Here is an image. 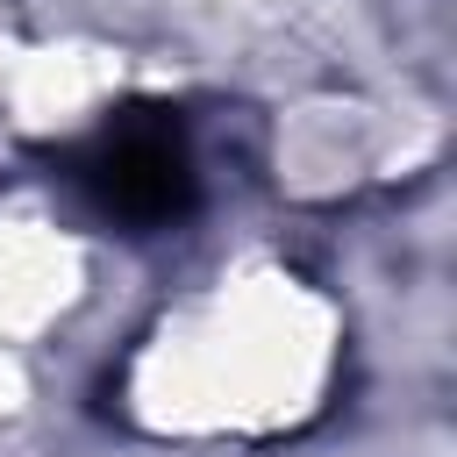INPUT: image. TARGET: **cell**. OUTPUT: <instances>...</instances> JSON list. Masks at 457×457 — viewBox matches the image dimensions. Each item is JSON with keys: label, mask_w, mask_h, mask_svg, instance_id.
<instances>
[{"label": "cell", "mask_w": 457, "mask_h": 457, "mask_svg": "<svg viewBox=\"0 0 457 457\" xmlns=\"http://www.w3.org/2000/svg\"><path fill=\"white\" fill-rule=\"evenodd\" d=\"M71 179L79 193L114 214L121 228H171L193 214L200 200V171H193V150L179 136L171 114L157 107H136V114H114L79 157H71Z\"/></svg>", "instance_id": "cell-1"}]
</instances>
